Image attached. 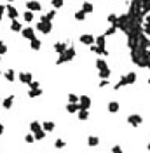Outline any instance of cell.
<instances>
[{"mask_svg": "<svg viewBox=\"0 0 150 153\" xmlns=\"http://www.w3.org/2000/svg\"><path fill=\"white\" fill-rule=\"evenodd\" d=\"M89 144H91V146H94V144H98V137H94V136H91V137H89Z\"/></svg>", "mask_w": 150, "mask_h": 153, "instance_id": "6da1fadb", "label": "cell"}, {"mask_svg": "<svg viewBox=\"0 0 150 153\" xmlns=\"http://www.w3.org/2000/svg\"><path fill=\"white\" fill-rule=\"evenodd\" d=\"M56 146H58V148H63V146H65V143L60 139V141H56Z\"/></svg>", "mask_w": 150, "mask_h": 153, "instance_id": "3957f363", "label": "cell"}, {"mask_svg": "<svg viewBox=\"0 0 150 153\" xmlns=\"http://www.w3.org/2000/svg\"><path fill=\"white\" fill-rule=\"evenodd\" d=\"M2 132H4V129H2V125H0V134H2Z\"/></svg>", "mask_w": 150, "mask_h": 153, "instance_id": "8992f818", "label": "cell"}, {"mask_svg": "<svg viewBox=\"0 0 150 153\" xmlns=\"http://www.w3.org/2000/svg\"><path fill=\"white\" fill-rule=\"evenodd\" d=\"M113 153H122V150H120L119 146H115V148H113Z\"/></svg>", "mask_w": 150, "mask_h": 153, "instance_id": "5b68a950", "label": "cell"}, {"mask_svg": "<svg viewBox=\"0 0 150 153\" xmlns=\"http://www.w3.org/2000/svg\"><path fill=\"white\" fill-rule=\"evenodd\" d=\"M131 122L133 123H140V117H131Z\"/></svg>", "mask_w": 150, "mask_h": 153, "instance_id": "7a4b0ae2", "label": "cell"}, {"mask_svg": "<svg viewBox=\"0 0 150 153\" xmlns=\"http://www.w3.org/2000/svg\"><path fill=\"white\" fill-rule=\"evenodd\" d=\"M149 150H150V144H149Z\"/></svg>", "mask_w": 150, "mask_h": 153, "instance_id": "52a82bcc", "label": "cell"}, {"mask_svg": "<svg viewBox=\"0 0 150 153\" xmlns=\"http://www.w3.org/2000/svg\"><path fill=\"white\" fill-rule=\"evenodd\" d=\"M46 129H47V131H51V129H52V123L47 122V123H46Z\"/></svg>", "mask_w": 150, "mask_h": 153, "instance_id": "277c9868", "label": "cell"}]
</instances>
